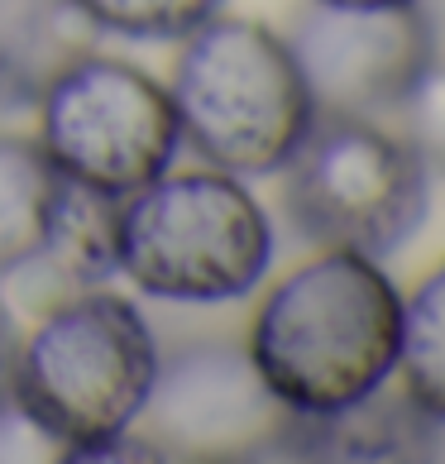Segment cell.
Returning <instances> with one entry per match:
<instances>
[{
	"label": "cell",
	"mask_w": 445,
	"mask_h": 464,
	"mask_svg": "<svg viewBox=\"0 0 445 464\" xmlns=\"http://www.w3.org/2000/svg\"><path fill=\"white\" fill-rule=\"evenodd\" d=\"M402 292L379 259L326 249L293 268L249 321V364L293 417H326L398 373Z\"/></svg>",
	"instance_id": "1"
},
{
	"label": "cell",
	"mask_w": 445,
	"mask_h": 464,
	"mask_svg": "<svg viewBox=\"0 0 445 464\" xmlns=\"http://www.w3.org/2000/svg\"><path fill=\"white\" fill-rule=\"evenodd\" d=\"M153 373V325L130 297L96 283L58 297L20 340L10 398L58 445V459L82 464L134 431Z\"/></svg>",
	"instance_id": "2"
},
{
	"label": "cell",
	"mask_w": 445,
	"mask_h": 464,
	"mask_svg": "<svg viewBox=\"0 0 445 464\" xmlns=\"http://www.w3.org/2000/svg\"><path fill=\"white\" fill-rule=\"evenodd\" d=\"M168 96L182 144L235 178L278 173L316 120V101L283 34L220 10L182 39Z\"/></svg>",
	"instance_id": "3"
},
{
	"label": "cell",
	"mask_w": 445,
	"mask_h": 464,
	"mask_svg": "<svg viewBox=\"0 0 445 464\" xmlns=\"http://www.w3.org/2000/svg\"><path fill=\"white\" fill-rule=\"evenodd\" d=\"M273 264V220L245 178L220 168L163 173L115 211V273L159 302L249 297Z\"/></svg>",
	"instance_id": "4"
},
{
	"label": "cell",
	"mask_w": 445,
	"mask_h": 464,
	"mask_svg": "<svg viewBox=\"0 0 445 464\" xmlns=\"http://www.w3.org/2000/svg\"><path fill=\"white\" fill-rule=\"evenodd\" d=\"M278 173L287 220L321 249L383 259L431 211V168L373 115H316Z\"/></svg>",
	"instance_id": "5"
},
{
	"label": "cell",
	"mask_w": 445,
	"mask_h": 464,
	"mask_svg": "<svg viewBox=\"0 0 445 464\" xmlns=\"http://www.w3.org/2000/svg\"><path fill=\"white\" fill-rule=\"evenodd\" d=\"M34 106V140L58 163V173L115 201L163 178L182 149L178 111L163 82L96 48L67 58L39 87Z\"/></svg>",
	"instance_id": "6"
},
{
	"label": "cell",
	"mask_w": 445,
	"mask_h": 464,
	"mask_svg": "<svg viewBox=\"0 0 445 464\" xmlns=\"http://www.w3.org/2000/svg\"><path fill=\"white\" fill-rule=\"evenodd\" d=\"M293 411L264 388L230 340L159 350V373L134 426L163 459H273Z\"/></svg>",
	"instance_id": "7"
},
{
	"label": "cell",
	"mask_w": 445,
	"mask_h": 464,
	"mask_svg": "<svg viewBox=\"0 0 445 464\" xmlns=\"http://www.w3.org/2000/svg\"><path fill=\"white\" fill-rule=\"evenodd\" d=\"M316 101V115L398 111L436 63V20L421 5H321L312 0L283 34Z\"/></svg>",
	"instance_id": "8"
},
{
	"label": "cell",
	"mask_w": 445,
	"mask_h": 464,
	"mask_svg": "<svg viewBox=\"0 0 445 464\" xmlns=\"http://www.w3.org/2000/svg\"><path fill=\"white\" fill-rule=\"evenodd\" d=\"M278 455L293 459H436L445 455V426L407 398L402 383L373 388L326 417H287Z\"/></svg>",
	"instance_id": "9"
},
{
	"label": "cell",
	"mask_w": 445,
	"mask_h": 464,
	"mask_svg": "<svg viewBox=\"0 0 445 464\" xmlns=\"http://www.w3.org/2000/svg\"><path fill=\"white\" fill-rule=\"evenodd\" d=\"M67 178L29 134H0V278L39 259L53 235Z\"/></svg>",
	"instance_id": "10"
},
{
	"label": "cell",
	"mask_w": 445,
	"mask_h": 464,
	"mask_svg": "<svg viewBox=\"0 0 445 464\" xmlns=\"http://www.w3.org/2000/svg\"><path fill=\"white\" fill-rule=\"evenodd\" d=\"M115 197L67 182L48 245L39 249V259H29L15 273H48V283H58V297L77 287H96L115 273Z\"/></svg>",
	"instance_id": "11"
},
{
	"label": "cell",
	"mask_w": 445,
	"mask_h": 464,
	"mask_svg": "<svg viewBox=\"0 0 445 464\" xmlns=\"http://www.w3.org/2000/svg\"><path fill=\"white\" fill-rule=\"evenodd\" d=\"M92 34L73 0H0V58L34 96L67 58L87 53Z\"/></svg>",
	"instance_id": "12"
},
{
	"label": "cell",
	"mask_w": 445,
	"mask_h": 464,
	"mask_svg": "<svg viewBox=\"0 0 445 464\" xmlns=\"http://www.w3.org/2000/svg\"><path fill=\"white\" fill-rule=\"evenodd\" d=\"M398 378L407 398L445 426V264L402 297Z\"/></svg>",
	"instance_id": "13"
},
{
	"label": "cell",
	"mask_w": 445,
	"mask_h": 464,
	"mask_svg": "<svg viewBox=\"0 0 445 464\" xmlns=\"http://www.w3.org/2000/svg\"><path fill=\"white\" fill-rule=\"evenodd\" d=\"M87 14L96 34H120V39H187L197 24H207L226 0H73Z\"/></svg>",
	"instance_id": "14"
},
{
	"label": "cell",
	"mask_w": 445,
	"mask_h": 464,
	"mask_svg": "<svg viewBox=\"0 0 445 464\" xmlns=\"http://www.w3.org/2000/svg\"><path fill=\"white\" fill-rule=\"evenodd\" d=\"M402 120H407V144L421 153V163L431 173H445V63L436 58L421 72V82L402 101Z\"/></svg>",
	"instance_id": "15"
},
{
	"label": "cell",
	"mask_w": 445,
	"mask_h": 464,
	"mask_svg": "<svg viewBox=\"0 0 445 464\" xmlns=\"http://www.w3.org/2000/svg\"><path fill=\"white\" fill-rule=\"evenodd\" d=\"M15 350H20V335H15V325L5 316V306H0V402L10 398V378H15Z\"/></svg>",
	"instance_id": "16"
},
{
	"label": "cell",
	"mask_w": 445,
	"mask_h": 464,
	"mask_svg": "<svg viewBox=\"0 0 445 464\" xmlns=\"http://www.w3.org/2000/svg\"><path fill=\"white\" fill-rule=\"evenodd\" d=\"M15 106H34V92L15 77V67L0 58V111H15Z\"/></svg>",
	"instance_id": "17"
},
{
	"label": "cell",
	"mask_w": 445,
	"mask_h": 464,
	"mask_svg": "<svg viewBox=\"0 0 445 464\" xmlns=\"http://www.w3.org/2000/svg\"><path fill=\"white\" fill-rule=\"evenodd\" d=\"M321 5H354V10H379V5H421V0H321Z\"/></svg>",
	"instance_id": "18"
},
{
	"label": "cell",
	"mask_w": 445,
	"mask_h": 464,
	"mask_svg": "<svg viewBox=\"0 0 445 464\" xmlns=\"http://www.w3.org/2000/svg\"><path fill=\"white\" fill-rule=\"evenodd\" d=\"M421 10L431 14V20H445V0H421Z\"/></svg>",
	"instance_id": "19"
}]
</instances>
